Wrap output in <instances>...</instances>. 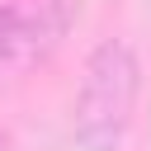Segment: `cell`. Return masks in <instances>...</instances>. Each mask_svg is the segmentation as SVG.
Returning <instances> with one entry per match:
<instances>
[{
    "label": "cell",
    "instance_id": "cell-1",
    "mask_svg": "<svg viewBox=\"0 0 151 151\" xmlns=\"http://www.w3.org/2000/svg\"><path fill=\"white\" fill-rule=\"evenodd\" d=\"M142 94V61L132 42L104 38L80 71L76 85V109H71V132L80 151H118Z\"/></svg>",
    "mask_w": 151,
    "mask_h": 151
},
{
    "label": "cell",
    "instance_id": "cell-2",
    "mask_svg": "<svg viewBox=\"0 0 151 151\" xmlns=\"http://www.w3.org/2000/svg\"><path fill=\"white\" fill-rule=\"evenodd\" d=\"M71 24V0L38 5H0V71H19L38 61Z\"/></svg>",
    "mask_w": 151,
    "mask_h": 151
},
{
    "label": "cell",
    "instance_id": "cell-3",
    "mask_svg": "<svg viewBox=\"0 0 151 151\" xmlns=\"http://www.w3.org/2000/svg\"><path fill=\"white\" fill-rule=\"evenodd\" d=\"M0 151H14V137H9L5 127H0Z\"/></svg>",
    "mask_w": 151,
    "mask_h": 151
}]
</instances>
